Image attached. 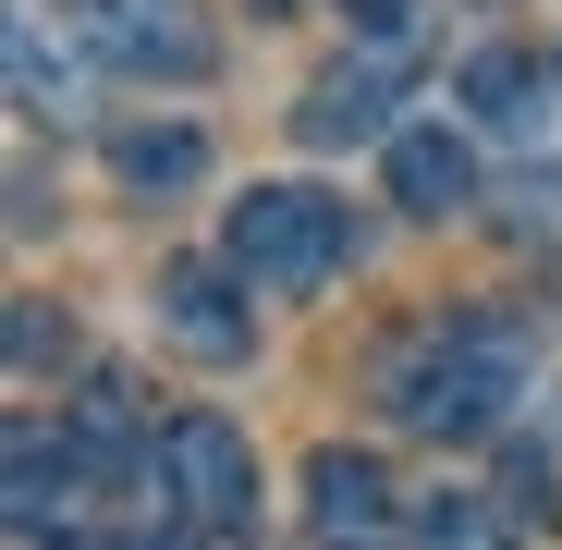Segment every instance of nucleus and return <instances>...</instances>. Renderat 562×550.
Wrapping results in <instances>:
<instances>
[{
    "instance_id": "1",
    "label": "nucleus",
    "mask_w": 562,
    "mask_h": 550,
    "mask_svg": "<svg viewBox=\"0 0 562 550\" xmlns=\"http://www.w3.org/2000/svg\"><path fill=\"white\" fill-rule=\"evenodd\" d=\"M526 380H538V330H526V318H428V330L380 367L392 416L428 428V440H490Z\"/></svg>"
},
{
    "instance_id": "2",
    "label": "nucleus",
    "mask_w": 562,
    "mask_h": 550,
    "mask_svg": "<svg viewBox=\"0 0 562 550\" xmlns=\"http://www.w3.org/2000/svg\"><path fill=\"white\" fill-rule=\"evenodd\" d=\"M342 209L318 197V183H257V197H233L221 221V257L245 269V294H318L330 269H342Z\"/></svg>"
},
{
    "instance_id": "3",
    "label": "nucleus",
    "mask_w": 562,
    "mask_h": 550,
    "mask_svg": "<svg viewBox=\"0 0 562 550\" xmlns=\"http://www.w3.org/2000/svg\"><path fill=\"white\" fill-rule=\"evenodd\" d=\"M159 490H171V526H196V538L245 526V514H257V452H245V428H233V416H171V428H159Z\"/></svg>"
},
{
    "instance_id": "4",
    "label": "nucleus",
    "mask_w": 562,
    "mask_h": 550,
    "mask_svg": "<svg viewBox=\"0 0 562 550\" xmlns=\"http://www.w3.org/2000/svg\"><path fill=\"white\" fill-rule=\"evenodd\" d=\"M147 318H159L171 355H196V367H245L257 355V294H245L233 257H171L147 282Z\"/></svg>"
},
{
    "instance_id": "5",
    "label": "nucleus",
    "mask_w": 562,
    "mask_h": 550,
    "mask_svg": "<svg viewBox=\"0 0 562 550\" xmlns=\"http://www.w3.org/2000/svg\"><path fill=\"white\" fill-rule=\"evenodd\" d=\"M86 37H99L123 74H171V86H196L221 49H209V25L183 13V0H86Z\"/></svg>"
},
{
    "instance_id": "6",
    "label": "nucleus",
    "mask_w": 562,
    "mask_h": 550,
    "mask_svg": "<svg viewBox=\"0 0 562 550\" xmlns=\"http://www.w3.org/2000/svg\"><path fill=\"white\" fill-rule=\"evenodd\" d=\"M392 99H404V49H342L306 99H294V135L306 147H355V135H392Z\"/></svg>"
},
{
    "instance_id": "7",
    "label": "nucleus",
    "mask_w": 562,
    "mask_h": 550,
    "mask_svg": "<svg viewBox=\"0 0 562 550\" xmlns=\"http://www.w3.org/2000/svg\"><path fill=\"white\" fill-rule=\"evenodd\" d=\"M13 526L49 550L61 526H74V502H86V452H74V428H49V416H13Z\"/></svg>"
},
{
    "instance_id": "8",
    "label": "nucleus",
    "mask_w": 562,
    "mask_h": 550,
    "mask_svg": "<svg viewBox=\"0 0 562 550\" xmlns=\"http://www.w3.org/2000/svg\"><path fill=\"white\" fill-rule=\"evenodd\" d=\"M74 452H86V478H123V465H159V428H147V392L123 380V367H86V392H74Z\"/></svg>"
},
{
    "instance_id": "9",
    "label": "nucleus",
    "mask_w": 562,
    "mask_h": 550,
    "mask_svg": "<svg viewBox=\"0 0 562 550\" xmlns=\"http://www.w3.org/2000/svg\"><path fill=\"white\" fill-rule=\"evenodd\" d=\"M392 197H404V221L477 209V147H464L452 123H404V135H392Z\"/></svg>"
},
{
    "instance_id": "10",
    "label": "nucleus",
    "mask_w": 562,
    "mask_h": 550,
    "mask_svg": "<svg viewBox=\"0 0 562 550\" xmlns=\"http://www.w3.org/2000/svg\"><path fill=\"white\" fill-rule=\"evenodd\" d=\"M13 99L37 123H74L86 111V49L49 25V0H13Z\"/></svg>"
},
{
    "instance_id": "11",
    "label": "nucleus",
    "mask_w": 562,
    "mask_h": 550,
    "mask_svg": "<svg viewBox=\"0 0 562 550\" xmlns=\"http://www.w3.org/2000/svg\"><path fill=\"white\" fill-rule=\"evenodd\" d=\"M306 526L330 550H367V538L392 526V478L367 465V452H318V465H306Z\"/></svg>"
},
{
    "instance_id": "12",
    "label": "nucleus",
    "mask_w": 562,
    "mask_h": 550,
    "mask_svg": "<svg viewBox=\"0 0 562 550\" xmlns=\"http://www.w3.org/2000/svg\"><path fill=\"white\" fill-rule=\"evenodd\" d=\"M111 183L123 197H183V183H209V135L196 123H123L111 135Z\"/></svg>"
},
{
    "instance_id": "13",
    "label": "nucleus",
    "mask_w": 562,
    "mask_h": 550,
    "mask_svg": "<svg viewBox=\"0 0 562 550\" xmlns=\"http://www.w3.org/2000/svg\"><path fill=\"white\" fill-rule=\"evenodd\" d=\"M538 86H550V74H538L526 49H490L477 74H464V99H477V123H502V135H538Z\"/></svg>"
},
{
    "instance_id": "14",
    "label": "nucleus",
    "mask_w": 562,
    "mask_h": 550,
    "mask_svg": "<svg viewBox=\"0 0 562 550\" xmlns=\"http://www.w3.org/2000/svg\"><path fill=\"white\" fill-rule=\"evenodd\" d=\"M428 550H514V514L477 502V490H440L428 502Z\"/></svg>"
},
{
    "instance_id": "15",
    "label": "nucleus",
    "mask_w": 562,
    "mask_h": 550,
    "mask_svg": "<svg viewBox=\"0 0 562 550\" xmlns=\"http://www.w3.org/2000/svg\"><path fill=\"white\" fill-rule=\"evenodd\" d=\"M49 355H74V330H61L37 294H13V380H49Z\"/></svg>"
},
{
    "instance_id": "16",
    "label": "nucleus",
    "mask_w": 562,
    "mask_h": 550,
    "mask_svg": "<svg viewBox=\"0 0 562 550\" xmlns=\"http://www.w3.org/2000/svg\"><path fill=\"white\" fill-rule=\"evenodd\" d=\"M342 13H355V25H367V49H392V37H404V25H416V13H428V0H342Z\"/></svg>"
},
{
    "instance_id": "17",
    "label": "nucleus",
    "mask_w": 562,
    "mask_h": 550,
    "mask_svg": "<svg viewBox=\"0 0 562 550\" xmlns=\"http://www.w3.org/2000/svg\"><path fill=\"white\" fill-rule=\"evenodd\" d=\"M257 13H306V0H257Z\"/></svg>"
}]
</instances>
